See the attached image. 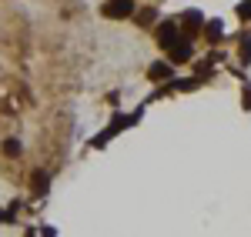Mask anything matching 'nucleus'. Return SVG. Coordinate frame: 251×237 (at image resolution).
I'll list each match as a JSON object with an SVG mask.
<instances>
[{
    "instance_id": "obj_1",
    "label": "nucleus",
    "mask_w": 251,
    "mask_h": 237,
    "mask_svg": "<svg viewBox=\"0 0 251 237\" xmlns=\"http://www.w3.org/2000/svg\"><path fill=\"white\" fill-rule=\"evenodd\" d=\"M134 14V0H107L104 3V17L121 20V17H131Z\"/></svg>"
},
{
    "instance_id": "obj_2",
    "label": "nucleus",
    "mask_w": 251,
    "mask_h": 237,
    "mask_svg": "<svg viewBox=\"0 0 251 237\" xmlns=\"http://www.w3.org/2000/svg\"><path fill=\"white\" fill-rule=\"evenodd\" d=\"M157 40H161V47H174V43H177V23H164L161 34H157Z\"/></svg>"
},
{
    "instance_id": "obj_3",
    "label": "nucleus",
    "mask_w": 251,
    "mask_h": 237,
    "mask_svg": "<svg viewBox=\"0 0 251 237\" xmlns=\"http://www.w3.org/2000/svg\"><path fill=\"white\" fill-rule=\"evenodd\" d=\"M171 57L181 60V64H184V60H191V47H188V43H174V47H171Z\"/></svg>"
},
{
    "instance_id": "obj_4",
    "label": "nucleus",
    "mask_w": 251,
    "mask_h": 237,
    "mask_svg": "<svg viewBox=\"0 0 251 237\" xmlns=\"http://www.w3.org/2000/svg\"><path fill=\"white\" fill-rule=\"evenodd\" d=\"M151 77L154 80H168L171 77V67H168V64H151Z\"/></svg>"
},
{
    "instance_id": "obj_5",
    "label": "nucleus",
    "mask_w": 251,
    "mask_h": 237,
    "mask_svg": "<svg viewBox=\"0 0 251 237\" xmlns=\"http://www.w3.org/2000/svg\"><path fill=\"white\" fill-rule=\"evenodd\" d=\"M3 154H7V157H17V154H20V144H17V140H7V144H3Z\"/></svg>"
},
{
    "instance_id": "obj_6",
    "label": "nucleus",
    "mask_w": 251,
    "mask_h": 237,
    "mask_svg": "<svg viewBox=\"0 0 251 237\" xmlns=\"http://www.w3.org/2000/svg\"><path fill=\"white\" fill-rule=\"evenodd\" d=\"M44 187H47V177H44V174H34V191H44Z\"/></svg>"
},
{
    "instance_id": "obj_7",
    "label": "nucleus",
    "mask_w": 251,
    "mask_h": 237,
    "mask_svg": "<svg viewBox=\"0 0 251 237\" xmlns=\"http://www.w3.org/2000/svg\"><path fill=\"white\" fill-rule=\"evenodd\" d=\"M208 37H211V40L221 37V23H208Z\"/></svg>"
},
{
    "instance_id": "obj_8",
    "label": "nucleus",
    "mask_w": 251,
    "mask_h": 237,
    "mask_svg": "<svg viewBox=\"0 0 251 237\" xmlns=\"http://www.w3.org/2000/svg\"><path fill=\"white\" fill-rule=\"evenodd\" d=\"M241 60H251V40L241 43Z\"/></svg>"
},
{
    "instance_id": "obj_9",
    "label": "nucleus",
    "mask_w": 251,
    "mask_h": 237,
    "mask_svg": "<svg viewBox=\"0 0 251 237\" xmlns=\"http://www.w3.org/2000/svg\"><path fill=\"white\" fill-rule=\"evenodd\" d=\"M241 17H251V3H241Z\"/></svg>"
}]
</instances>
